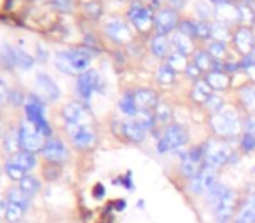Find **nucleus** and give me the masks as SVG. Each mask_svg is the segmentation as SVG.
Listing matches in <instances>:
<instances>
[{"instance_id":"obj_21","label":"nucleus","mask_w":255,"mask_h":223,"mask_svg":"<svg viewBox=\"0 0 255 223\" xmlns=\"http://www.w3.org/2000/svg\"><path fill=\"white\" fill-rule=\"evenodd\" d=\"M234 44H236V49L240 51L241 54H250L254 51V35L252 32L247 28V26H241L236 33H234Z\"/></svg>"},{"instance_id":"obj_13","label":"nucleus","mask_w":255,"mask_h":223,"mask_svg":"<svg viewBox=\"0 0 255 223\" xmlns=\"http://www.w3.org/2000/svg\"><path fill=\"white\" fill-rule=\"evenodd\" d=\"M236 209V192L231 190L222 197V201L213 208V216H215V223H227L231 222Z\"/></svg>"},{"instance_id":"obj_36","label":"nucleus","mask_w":255,"mask_h":223,"mask_svg":"<svg viewBox=\"0 0 255 223\" xmlns=\"http://www.w3.org/2000/svg\"><path fill=\"white\" fill-rule=\"evenodd\" d=\"M156 124H168L171 121V110L168 105H157L156 108ZM170 126V124H168Z\"/></svg>"},{"instance_id":"obj_39","label":"nucleus","mask_w":255,"mask_h":223,"mask_svg":"<svg viewBox=\"0 0 255 223\" xmlns=\"http://www.w3.org/2000/svg\"><path fill=\"white\" fill-rule=\"evenodd\" d=\"M206 105V108L212 112V114H217V112H220V110L224 108V101H222V98L220 96H217V94H212L210 96V99L205 103Z\"/></svg>"},{"instance_id":"obj_32","label":"nucleus","mask_w":255,"mask_h":223,"mask_svg":"<svg viewBox=\"0 0 255 223\" xmlns=\"http://www.w3.org/2000/svg\"><path fill=\"white\" fill-rule=\"evenodd\" d=\"M240 99L245 105V108L250 110V112H255V85H250V87H243L240 92Z\"/></svg>"},{"instance_id":"obj_17","label":"nucleus","mask_w":255,"mask_h":223,"mask_svg":"<svg viewBox=\"0 0 255 223\" xmlns=\"http://www.w3.org/2000/svg\"><path fill=\"white\" fill-rule=\"evenodd\" d=\"M44 157H46L49 162H63L67 159V149H65L63 142H60L58 138H49L44 145V150H42Z\"/></svg>"},{"instance_id":"obj_18","label":"nucleus","mask_w":255,"mask_h":223,"mask_svg":"<svg viewBox=\"0 0 255 223\" xmlns=\"http://www.w3.org/2000/svg\"><path fill=\"white\" fill-rule=\"evenodd\" d=\"M105 33L116 42H128L131 40V30L128 28L126 23L119 21V19H110L105 25Z\"/></svg>"},{"instance_id":"obj_43","label":"nucleus","mask_w":255,"mask_h":223,"mask_svg":"<svg viewBox=\"0 0 255 223\" xmlns=\"http://www.w3.org/2000/svg\"><path fill=\"white\" fill-rule=\"evenodd\" d=\"M241 149H243V152H254L255 150V136L254 135H247L245 133L243 138H241L240 142Z\"/></svg>"},{"instance_id":"obj_9","label":"nucleus","mask_w":255,"mask_h":223,"mask_svg":"<svg viewBox=\"0 0 255 223\" xmlns=\"http://www.w3.org/2000/svg\"><path fill=\"white\" fill-rule=\"evenodd\" d=\"M63 117L67 126H91L93 119L89 110L81 101H72L63 108Z\"/></svg>"},{"instance_id":"obj_6","label":"nucleus","mask_w":255,"mask_h":223,"mask_svg":"<svg viewBox=\"0 0 255 223\" xmlns=\"http://www.w3.org/2000/svg\"><path fill=\"white\" fill-rule=\"evenodd\" d=\"M25 112H26V121H30L44 136L51 135L49 122L46 121V112H44V103L39 96L32 94L25 101Z\"/></svg>"},{"instance_id":"obj_12","label":"nucleus","mask_w":255,"mask_h":223,"mask_svg":"<svg viewBox=\"0 0 255 223\" xmlns=\"http://www.w3.org/2000/svg\"><path fill=\"white\" fill-rule=\"evenodd\" d=\"M219 183L217 181V169L208 166H203V169L199 171V174L196 178L191 180V190L194 194H208L215 185Z\"/></svg>"},{"instance_id":"obj_33","label":"nucleus","mask_w":255,"mask_h":223,"mask_svg":"<svg viewBox=\"0 0 255 223\" xmlns=\"http://www.w3.org/2000/svg\"><path fill=\"white\" fill-rule=\"evenodd\" d=\"M166 65H170L171 68H173L175 72H182V70H185L187 68V56H184V54H180V53H171L170 56H168V61H166Z\"/></svg>"},{"instance_id":"obj_26","label":"nucleus","mask_w":255,"mask_h":223,"mask_svg":"<svg viewBox=\"0 0 255 223\" xmlns=\"http://www.w3.org/2000/svg\"><path fill=\"white\" fill-rule=\"evenodd\" d=\"M119 108H121V112H123V114H126L128 117H131V119L136 117V115L140 114L138 106H136V103H135V96H133L131 92H126V94L121 98Z\"/></svg>"},{"instance_id":"obj_35","label":"nucleus","mask_w":255,"mask_h":223,"mask_svg":"<svg viewBox=\"0 0 255 223\" xmlns=\"http://www.w3.org/2000/svg\"><path fill=\"white\" fill-rule=\"evenodd\" d=\"M4 149H5V152L12 153V155H14V153H18V152H16V150L21 149V147H19V133H18V131L9 133L7 138H5Z\"/></svg>"},{"instance_id":"obj_47","label":"nucleus","mask_w":255,"mask_h":223,"mask_svg":"<svg viewBox=\"0 0 255 223\" xmlns=\"http://www.w3.org/2000/svg\"><path fill=\"white\" fill-rule=\"evenodd\" d=\"M185 72H187L189 77L198 78V80H199V74H201V72H199V68L196 67V65H187V68H185Z\"/></svg>"},{"instance_id":"obj_19","label":"nucleus","mask_w":255,"mask_h":223,"mask_svg":"<svg viewBox=\"0 0 255 223\" xmlns=\"http://www.w3.org/2000/svg\"><path fill=\"white\" fill-rule=\"evenodd\" d=\"M135 103L138 106V112H152L154 108H157L159 101H157V94L152 89H140L135 94Z\"/></svg>"},{"instance_id":"obj_41","label":"nucleus","mask_w":255,"mask_h":223,"mask_svg":"<svg viewBox=\"0 0 255 223\" xmlns=\"http://www.w3.org/2000/svg\"><path fill=\"white\" fill-rule=\"evenodd\" d=\"M16 65L21 68H30L33 65V60L30 54L23 53V51H16Z\"/></svg>"},{"instance_id":"obj_8","label":"nucleus","mask_w":255,"mask_h":223,"mask_svg":"<svg viewBox=\"0 0 255 223\" xmlns=\"http://www.w3.org/2000/svg\"><path fill=\"white\" fill-rule=\"evenodd\" d=\"M26 208H28V197L23 194L19 188H12L7 194V209H5V218L9 223H18L23 218Z\"/></svg>"},{"instance_id":"obj_34","label":"nucleus","mask_w":255,"mask_h":223,"mask_svg":"<svg viewBox=\"0 0 255 223\" xmlns=\"http://www.w3.org/2000/svg\"><path fill=\"white\" fill-rule=\"evenodd\" d=\"M212 37L213 40H219V42H227L231 37L229 30H227V25L222 21H217L212 25Z\"/></svg>"},{"instance_id":"obj_3","label":"nucleus","mask_w":255,"mask_h":223,"mask_svg":"<svg viewBox=\"0 0 255 223\" xmlns=\"http://www.w3.org/2000/svg\"><path fill=\"white\" fill-rule=\"evenodd\" d=\"M35 164H37L35 155L21 150V152L14 153V155L5 162V173H7V176L11 178V180L21 181L25 176H28V173L35 167Z\"/></svg>"},{"instance_id":"obj_30","label":"nucleus","mask_w":255,"mask_h":223,"mask_svg":"<svg viewBox=\"0 0 255 223\" xmlns=\"http://www.w3.org/2000/svg\"><path fill=\"white\" fill-rule=\"evenodd\" d=\"M227 192H229V188H227L226 185H224V183H217L215 187H213L212 190L206 194V202H208L212 208H215V206L219 204L220 201H222V197L227 194Z\"/></svg>"},{"instance_id":"obj_23","label":"nucleus","mask_w":255,"mask_h":223,"mask_svg":"<svg viewBox=\"0 0 255 223\" xmlns=\"http://www.w3.org/2000/svg\"><path fill=\"white\" fill-rule=\"evenodd\" d=\"M173 46H175V51L184 56H189L192 53V40L191 37H187L185 33L182 32H175L173 33Z\"/></svg>"},{"instance_id":"obj_49","label":"nucleus","mask_w":255,"mask_h":223,"mask_svg":"<svg viewBox=\"0 0 255 223\" xmlns=\"http://www.w3.org/2000/svg\"><path fill=\"white\" fill-rule=\"evenodd\" d=\"M93 195H95L96 199H102L103 195H105V188H103V185H96L95 187V192H93Z\"/></svg>"},{"instance_id":"obj_44","label":"nucleus","mask_w":255,"mask_h":223,"mask_svg":"<svg viewBox=\"0 0 255 223\" xmlns=\"http://www.w3.org/2000/svg\"><path fill=\"white\" fill-rule=\"evenodd\" d=\"M178 32L185 33V35H187V37L196 35V33H194V21H185V23H180V26H178Z\"/></svg>"},{"instance_id":"obj_55","label":"nucleus","mask_w":255,"mask_h":223,"mask_svg":"<svg viewBox=\"0 0 255 223\" xmlns=\"http://www.w3.org/2000/svg\"><path fill=\"white\" fill-rule=\"evenodd\" d=\"M124 206H126L124 201H117V209H124Z\"/></svg>"},{"instance_id":"obj_50","label":"nucleus","mask_w":255,"mask_h":223,"mask_svg":"<svg viewBox=\"0 0 255 223\" xmlns=\"http://www.w3.org/2000/svg\"><path fill=\"white\" fill-rule=\"evenodd\" d=\"M5 209H7V197H4V195L0 194V215L5 216Z\"/></svg>"},{"instance_id":"obj_7","label":"nucleus","mask_w":255,"mask_h":223,"mask_svg":"<svg viewBox=\"0 0 255 223\" xmlns=\"http://www.w3.org/2000/svg\"><path fill=\"white\" fill-rule=\"evenodd\" d=\"M187 140H189L187 131L180 124H170L166 126L163 136L157 142V152L166 153L171 152V150H178L180 147H184L187 143Z\"/></svg>"},{"instance_id":"obj_52","label":"nucleus","mask_w":255,"mask_h":223,"mask_svg":"<svg viewBox=\"0 0 255 223\" xmlns=\"http://www.w3.org/2000/svg\"><path fill=\"white\" fill-rule=\"evenodd\" d=\"M123 183H124V187L126 188H133V181H131V174H128L126 178L123 180Z\"/></svg>"},{"instance_id":"obj_54","label":"nucleus","mask_w":255,"mask_h":223,"mask_svg":"<svg viewBox=\"0 0 255 223\" xmlns=\"http://www.w3.org/2000/svg\"><path fill=\"white\" fill-rule=\"evenodd\" d=\"M143 2H147V4H149L150 7H159L163 0H143Z\"/></svg>"},{"instance_id":"obj_16","label":"nucleus","mask_w":255,"mask_h":223,"mask_svg":"<svg viewBox=\"0 0 255 223\" xmlns=\"http://www.w3.org/2000/svg\"><path fill=\"white\" fill-rule=\"evenodd\" d=\"M98 84H100V78H98L96 70L84 72V74L79 75V78H77V94L81 96L84 101H88L93 92L98 89Z\"/></svg>"},{"instance_id":"obj_2","label":"nucleus","mask_w":255,"mask_h":223,"mask_svg":"<svg viewBox=\"0 0 255 223\" xmlns=\"http://www.w3.org/2000/svg\"><path fill=\"white\" fill-rule=\"evenodd\" d=\"M210 126H212L213 133L222 136V138H233L241 129L240 117L233 108H222L220 112L213 114Z\"/></svg>"},{"instance_id":"obj_53","label":"nucleus","mask_w":255,"mask_h":223,"mask_svg":"<svg viewBox=\"0 0 255 223\" xmlns=\"http://www.w3.org/2000/svg\"><path fill=\"white\" fill-rule=\"evenodd\" d=\"M210 4L213 5H226V4H231V0H208Z\"/></svg>"},{"instance_id":"obj_25","label":"nucleus","mask_w":255,"mask_h":223,"mask_svg":"<svg viewBox=\"0 0 255 223\" xmlns=\"http://www.w3.org/2000/svg\"><path fill=\"white\" fill-rule=\"evenodd\" d=\"M206 82H208L213 91H224L229 85V77L224 72H210L206 75Z\"/></svg>"},{"instance_id":"obj_45","label":"nucleus","mask_w":255,"mask_h":223,"mask_svg":"<svg viewBox=\"0 0 255 223\" xmlns=\"http://www.w3.org/2000/svg\"><path fill=\"white\" fill-rule=\"evenodd\" d=\"M7 96H9V89H7V84H5L2 78H0V106L4 105L7 101Z\"/></svg>"},{"instance_id":"obj_24","label":"nucleus","mask_w":255,"mask_h":223,"mask_svg":"<svg viewBox=\"0 0 255 223\" xmlns=\"http://www.w3.org/2000/svg\"><path fill=\"white\" fill-rule=\"evenodd\" d=\"M215 14L220 18L222 23H231V21H236L240 19V9L233 4H226V5H217L215 9Z\"/></svg>"},{"instance_id":"obj_4","label":"nucleus","mask_w":255,"mask_h":223,"mask_svg":"<svg viewBox=\"0 0 255 223\" xmlns=\"http://www.w3.org/2000/svg\"><path fill=\"white\" fill-rule=\"evenodd\" d=\"M203 152H205V166L213 167V169L226 166L233 157V150L227 143L213 142V140L203 145Z\"/></svg>"},{"instance_id":"obj_42","label":"nucleus","mask_w":255,"mask_h":223,"mask_svg":"<svg viewBox=\"0 0 255 223\" xmlns=\"http://www.w3.org/2000/svg\"><path fill=\"white\" fill-rule=\"evenodd\" d=\"M238 9H240V19H241V21H243V23H247V25H250V23H254V21H255L254 12H252V9L248 7L247 4L238 5Z\"/></svg>"},{"instance_id":"obj_10","label":"nucleus","mask_w":255,"mask_h":223,"mask_svg":"<svg viewBox=\"0 0 255 223\" xmlns=\"http://www.w3.org/2000/svg\"><path fill=\"white\" fill-rule=\"evenodd\" d=\"M70 140L77 149H91L96 142V133L91 126H67Z\"/></svg>"},{"instance_id":"obj_51","label":"nucleus","mask_w":255,"mask_h":223,"mask_svg":"<svg viewBox=\"0 0 255 223\" xmlns=\"http://www.w3.org/2000/svg\"><path fill=\"white\" fill-rule=\"evenodd\" d=\"M245 70L248 72V77H250L252 80H255V63H254V65H250V67H247Z\"/></svg>"},{"instance_id":"obj_14","label":"nucleus","mask_w":255,"mask_h":223,"mask_svg":"<svg viewBox=\"0 0 255 223\" xmlns=\"http://www.w3.org/2000/svg\"><path fill=\"white\" fill-rule=\"evenodd\" d=\"M35 87H37V96L40 99L46 101H56L60 98V89H58L56 82L46 74H39L35 77Z\"/></svg>"},{"instance_id":"obj_37","label":"nucleus","mask_w":255,"mask_h":223,"mask_svg":"<svg viewBox=\"0 0 255 223\" xmlns=\"http://www.w3.org/2000/svg\"><path fill=\"white\" fill-rule=\"evenodd\" d=\"M208 53L213 60L220 61L224 56H226V44L219 42V40H213V42H210V46H208Z\"/></svg>"},{"instance_id":"obj_56","label":"nucleus","mask_w":255,"mask_h":223,"mask_svg":"<svg viewBox=\"0 0 255 223\" xmlns=\"http://www.w3.org/2000/svg\"><path fill=\"white\" fill-rule=\"evenodd\" d=\"M250 56H252V60H254V63H255V51H252Z\"/></svg>"},{"instance_id":"obj_48","label":"nucleus","mask_w":255,"mask_h":223,"mask_svg":"<svg viewBox=\"0 0 255 223\" xmlns=\"http://www.w3.org/2000/svg\"><path fill=\"white\" fill-rule=\"evenodd\" d=\"M185 5V0H170V7L175 9V11H178V9H182Z\"/></svg>"},{"instance_id":"obj_27","label":"nucleus","mask_w":255,"mask_h":223,"mask_svg":"<svg viewBox=\"0 0 255 223\" xmlns=\"http://www.w3.org/2000/svg\"><path fill=\"white\" fill-rule=\"evenodd\" d=\"M192 65L199 68V72H212L213 67V58L210 56L208 51H196L194 58H192Z\"/></svg>"},{"instance_id":"obj_31","label":"nucleus","mask_w":255,"mask_h":223,"mask_svg":"<svg viewBox=\"0 0 255 223\" xmlns=\"http://www.w3.org/2000/svg\"><path fill=\"white\" fill-rule=\"evenodd\" d=\"M157 82L159 84H163V85H170V84H173L175 82V77H177V72L173 70V68L170 67V65H161L159 67V70H157Z\"/></svg>"},{"instance_id":"obj_29","label":"nucleus","mask_w":255,"mask_h":223,"mask_svg":"<svg viewBox=\"0 0 255 223\" xmlns=\"http://www.w3.org/2000/svg\"><path fill=\"white\" fill-rule=\"evenodd\" d=\"M150 49H152L154 56H157V58L166 56L168 49H170V42H168L166 35H159V33H157L152 39V42H150Z\"/></svg>"},{"instance_id":"obj_5","label":"nucleus","mask_w":255,"mask_h":223,"mask_svg":"<svg viewBox=\"0 0 255 223\" xmlns=\"http://www.w3.org/2000/svg\"><path fill=\"white\" fill-rule=\"evenodd\" d=\"M19 147L21 150L30 153H37L39 150H44L46 145V136L35 128L30 121H23L19 124Z\"/></svg>"},{"instance_id":"obj_11","label":"nucleus","mask_w":255,"mask_h":223,"mask_svg":"<svg viewBox=\"0 0 255 223\" xmlns=\"http://www.w3.org/2000/svg\"><path fill=\"white\" fill-rule=\"evenodd\" d=\"M129 21L135 25L136 30L140 32H149L150 26L154 25V18H152V12H150L149 7L142 4V2H135V4L129 7Z\"/></svg>"},{"instance_id":"obj_38","label":"nucleus","mask_w":255,"mask_h":223,"mask_svg":"<svg viewBox=\"0 0 255 223\" xmlns=\"http://www.w3.org/2000/svg\"><path fill=\"white\" fill-rule=\"evenodd\" d=\"M194 33L199 39H208L212 35V25H208L206 21H194Z\"/></svg>"},{"instance_id":"obj_15","label":"nucleus","mask_w":255,"mask_h":223,"mask_svg":"<svg viewBox=\"0 0 255 223\" xmlns=\"http://www.w3.org/2000/svg\"><path fill=\"white\" fill-rule=\"evenodd\" d=\"M154 25H156V30L159 35H166L171 30L177 28L178 25V14L175 9L168 7V9H161L159 12L154 18Z\"/></svg>"},{"instance_id":"obj_20","label":"nucleus","mask_w":255,"mask_h":223,"mask_svg":"<svg viewBox=\"0 0 255 223\" xmlns=\"http://www.w3.org/2000/svg\"><path fill=\"white\" fill-rule=\"evenodd\" d=\"M234 223H255V192L241 202Z\"/></svg>"},{"instance_id":"obj_40","label":"nucleus","mask_w":255,"mask_h":223,"mask_svg":"<svg viewBox=\"0 0 255 223\" xmlns=\"http://www.w3.org/2000/svg\"><path fill=\"white\" fill-rule=\"evenodd\" d=\"M196 11H198V14L203 18V21H205L206 18H210V16H213V12H215V9L210 5V2H198L196 4Z\"/></svg>"},{"instance_id":"obj_28","label":"nucleus","mask_w":255,"mask_h":223,"mask_svg":"<svg viewBox=\"0 0 255 223\" xmlns=\"http://www.w3.org/2000/svg\"><path fill=\"white\" fill-rule=\"evenodd\" d=\"M19 190L23 192V194L26 195V197H33V195L39 192V188H40V183H39V180H37L35 176H32V174H28V176H25L21 181H19Z\"/></svg>"},{"instance_id":"obj_1","label":"nucleus","mask_w":255,"mask_h":223,"mask_svg":"<svg viewBox=\"0 0 255 223\" xmlns=\"http://www.w3.org/2000/svg\"><path fill=\"white\" fill-rule=\"evenodd\" d=\"M54 65L63 74H79L82 75L89 70L91 65V53L86 49H65L56 53Z\"/></svg>"},{"instance_id":"obj_22","label":"nucleus","mask_w":255,"mask_h":223,"mask_svg":"<svg viewBox=\"0 0 255 223\" xmlns=\"http://www.w3.org/2000/svg\"><path fill=\"white\" fill-rule=\"evenodd\" d=\"M191 96L196 103H206L210 99V96H212V87H210V84L206 80L199 78V80H196L194 87H192Z\"/></svg>"},{"instance_id":"obj_46","label":"nucleus","mask_w":255,"mask_h":223,"mask_svg":"<svg viewBox=\"0 0 255 223\" xmlns=\"http://www.w3.org/2000/svg\"><path fill=\"white\" fill-rule=\"evenodd\" d=\"M243 129L247 135H254L255 136V117H248L243 124Z\"/></svg>"}]
</instances>
